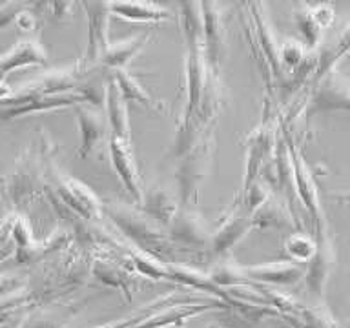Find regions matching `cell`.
I'll use <instances>...</instances> for the list:
<instances>
[{
	"mask_svg": "<svg viewBox=\"0 0 350 328\" xmlns=\"http://www.w3.org/2000/svg\"><path fill=\"white\" fill-rule=\"evenodd\" d=\"M279 62L286 66L288 70L297 71L306 62L305 46L301 42H295V40H286L279 48Z\"/></svg>",
	"mask_w": 350,
	"mask_h": 328,
	"instance_id": "obj_23",
	"label": "cell"
},
{
	"mask_svg": "<svg viewBox=\"0 0 350 328\" xmlns=\"http://www.w3.org/2000/svg\"><path fill=\"white\" fill-rule=\"evenodd\" d=\"M22 8H24L22 4H0V27H4L8 22L16 18Z\"/></svg>",
	"mask_w": 350,
	"mask_h": 328,
	"instance_id": "obj_25",
	"label": "cell"
},
{
	"mask_svg": "<svg viewBox=\"0 0 350 328\" xmlns=\"http://www.w3.org/2000/svg\"><path fill=\"white\" fill-rule=\"evenodd\" d=\"M275 146H278V135H275V128L270 124V120H265L256 131H252L250 135L246 137V169L245 179H243V190L239 191V195H243L256 182L262 163L270 157V153Z\"/></svg>",
	"mask_w": 350,
	"mask_h": 328,
	"instance_id": "obj_5",
	"label": "cell"
},
{
	"mask_svg": "<svg viewBox=\"0 0 350 328\" xmlns=\"http://www.w3.org/2000/svg\"><path fill=\"white\" fill-rule=\"evenodd\" d=\"M290 157H292V168H294V191L295 195L299 197V201L303 202V206L310 215L312 223L316 226V234L327 230L325 224V213H323L321 201H319V191H317V184L314 180L310 168L306 166L303 153L295 144L290 142Z\"/></svg>",
	"mask_w": 350,
	"mask_h": 328,
	"instance_id": "obj_2",
	"label": "cell"
},
{
	"mask_svg": "<svg viewBox=\"0 0 350 328\" xmlns=\"http://www.w3.org/2000/svg\"><path fill=\"white\" fill-rule=\"evenodd\" d=\"M70 316H59L57 312H42L27 319L21 328H62Z\"/></svg>",
	"mask_w": 350,
	"mask_h": 328,
	"instance_id": "obj_24",
	"label": "cell"
},
{
	"mask_svg": "<svg viewBox=\"0 0 350 328\" xmlns=\"http://www.w3.org/2000/svg\"><path fill=\"white\" fill-rule=\"evenodd\" d=\"M104 104H106V120H108L109 137H117L122 141L130 139V119H128V102L122 97L113 77L109 79L104 90Z\"/></svg>",
	"mask_w": 350,
	"mask_h": 328,
	"instance_id": "obj_13",
	"label": "cell"
},
{
	"mask_svg": "<svg viewBox=\"0 0 350 328\" xmlns=\"http://www.w3.org/2000/svg\"><path fill=\"white\" fill-rule=\"evenodd\" d=\"M334 20L332 5L317 4V5H303V11L295 13V22L299 31L303 33L308 46H317L321 40L323 29L328 27Z\"/></svg>",
	"mask_w": 350,
	"mask_h": 328,
	"instance_id": "obj_14",
	"label": "cell"
},
{
	"mask_svg": "<svg viewBox=\"0 0 350 328\" xmlns=\"http://www.w3.org/2000/svg\"><path fill=\"white\" fill-rule=\"evenodd\" d=\"M75 113L79 128H81V148L77 155L88 159L92 157L93 153H97L108 139V120L97 106L90 102L77 104Z\"/></svg>",
	"mask_w": 350,
	"mask_h": 328,
	"instance_id": "obj_4",
	"label": "cell"
},
{
	"mask_svg": "<svg viewBox=\"0 0 350 328\" xmlns=\"http://www.w3.org/2000/svg\"><path fill=\"white\" fill-rule=\"evenodd\" d=\"M179 166V199L185 206L193 199H199V191L206 179L215 153V133L213 128L206 130L188 150Z\"/></svg>",
	"mask_w": 350,
	"mask_h": 328,
	"instance_id": "obj_1",
	"label": "cell"
},
{
	"mask_svg": "<svg viewBox=\"0 0 350 328\" xmlns=\"http://www.w3.org/2000/svg\"><path fill=\"white\" fill-rule=\"evenodd\" d=\"M252 226V215L245 210V206L239 201H235V206H232L224 213L217 230L212 234V250L215 254H226L239 243Z\"/></svg>",
	"mask_w": 350,
	"mask_h": 328,
	"instance_id": "obj_9",
	"label": "cell"
},
{
	"mask_svg": "<svg viewBox=\"0 0 350 328\" xmlns=\"http://www.w3.org/2000/svg\"><path fill=\"white\" fill-rule=\"evenodd\" d=\"M170 234L180 243L193 248H202L204 245H212V232H208L206 223L197 212L190 208L180 206L179 212L170 223Z\"/></svg>",
	"mask_w": 350,
	"mask_h": 328,
	"instance_id": "obj_12",
	"label": "cell"
},
{
	"mask_svg": "<svg viewBox=\"0 0 350 328\" xmlns=\"http://www.w3.org/2000/svg\"><path fill=\"white\" fill-rule=\"evenodd\" d=\"M109 13L130 22H164L172 18V13L155 4H108Z\"/></svg>",
	"mask_w": 350,
	"mask_h": 328,
	"instance_id": "obj_20",
	"label": "cell"
},
{
	"mask_svg": "<svg viewBox=\"0 0 350 328\" xmlns=\"http://www.w3.org/2000/svg\"><path fill=\"white\" fill-rule=\"evenodd\" d=\"M144 210L152 219H157L161 223L170 224L172 219L175 217V213L179 212V208L183 204H177V199L172 191L166 188H153L144 195L142 199Z\"/></svg>",
	"mask_w": 350,
	"mask_h": 328,
	"instance_id": "obj_19",
	"label": "cell"
},
{
	"mask_svg": "<svg viewBox=\"0 0 350 328\" xmlns=\"http://www.w3.org/2000/svg\"><path fill=\"white\" fill-rule=\"evenodd\" d=\"M150 40V35L142 33V35H135V37L124 38V40H119V42L109 44L108 51L100 60V64L108 66L113 71L117 70H126V66L130 64L133 57H135L144 44Z\"/></svg>",
	"mask_w": 350,
	"mask_h": 328,
	"instance_id": "obj_18",
	"label": "cell"
},
{
	"mask_svg": "<svg viewBox=\"0 0 350 328\" xmlns=\"http://www.w3.org/2000/svg\"><path fill=\"white\" fill-rule=\"evenodd\" d=\"M316 239L308 234H303V232H295L284 241V251L295 264L297 262H306L308 264L314 254H316Z\"/></svg>",
	"mask_w": 350,
	"mask_h": 328,
	"instance_id": "obj_22",
	"label": "cell"
},
{
	"mask_svg": "<svg viewBox=\"0 0 350 328\" xmlns=\"http://www.w3.org/2000/svg\"><path fill=\"white\" fill-rule=\"evenodd\" d=\"M46 60H48V55L38 46V42H35V40H21L8 53L0 55V81H2V77L8 75L10 71L16 70V68L42 66L46 64Z\"/></svg>",
	"mask_w": 350,
	"mask_h": 328,
	"instance_id": "obj_15",
	"label": "cell"
},
{
	"mask_svg": "<svg viewBox=\"0 0 350 328\" xmlns=\"http://www.w3.org/2000/svg\"><path fill=\"white\" fill-rule=\"evenodd\" d=\"M42 168L38 164L37 155H33L31 152H27L24 157L16 163L10 177L5 179V197L10 199L13 204H21V202L27 201L29 197H33L37 191L42 190Z\"/></svg>",
	"mask_w": 350,
	"mask_h": 328,
	"instance_id": "obj_3",
	"label": "cell"
},
{
	"mask_svg": "<svg viewBox=\"0 0 350 328\" xmlns=\"http://www.w3.org/2000/svg\"><path fill=\"white\" fill-rule=\"evenodd\" d=\"M334 109H350V86L345 84L341 77L330 71L319 81L316 92L312 93L308 115Z\"/></svg>",
	"mask_w": 350,
	"mask_h": 328,
	"instance_id": "obj_10",
	"label": "cell"
},
{
	"mask_svg": "<svg viewBox=\"0 0 350 328\" xmlns=\"http://www.w3.org/2000/svg\"><path fill=\"white\" fill-rule=\"evenodd\" d=\"M108 146L111 166L119 175L120 182L128 190L131 199L137 204H142L144 191H142L139 166H137L135 155H133V150H131V141H122V139H117V137H109Z\"/></svg>",
	"mask_w": 350,
	"mask_h": 328,
	"instance_id": "obj_8",
	"label": "cell"
},
{
	"mask_svg": "<svg viewBox=\"0 0 350 328\" xmlns=\"http://www.w3.org/2000/svg\"><path fill=\"white\" fill-rule=\"evenodd\" d=\"M88 18V49L84 62L95 66L103 60L109 48V8L108 4H81Z\"/></svg>",
	"mask_w": 350,
	"mask_h": 328,
	"instance_id": "obj_7",
	"label": "cell"
},
{
	"mask_svg": "<svg viewBox=\"0 0 350 328\" xmlns=\"http://www.w3.org/2000/svg\"><path fill=\"white\" fill-rule=\"evenodd\" d=\"M316 254L305 270V281L312 294L323 297L330 275L336 268V248L327 230L316 234Z\"/></svg>",
	"mask_w": 350,
	"mask_h": 328,
	"instance_id": "obj_6",
	"label": "cell"
},
{
	"mask_svg": "<svg viewBox=\"0 0 350 328\" xmlns=\"http://www.w3.org/2000/svg\"><path fill=\"white\" fill-rule=\"evenodd\" d=\"M294 215L286 204L278 201V197L270 195L262 206L252 213V226L254 228H290L294 226Z\"/></svg>",
	"mask_w": 350,
	"mask_h": 328,
	"instance_id": "obj_17",
	"label": "cell"
},
{
	"mask_svg": "<svg viewBox=\"0 0 350 328\" xmlns=\"http://www.w3.org/2000/svg\"><path fill=\"white\" fill-rule=\"evenodd\" d=\"M215 328H226V327H215Z\"/></svg>",
	"mask_w": 350,
	"mask_h": 328,
	"instance_id": "obj_27",
	"label": "cell"
},
{
	"mask_svg": "<svg viewBox=\"0 0 350 328\" xmlns=\"http://www.w3.org/2000/svg\"><path fill=\"white\" fill-rule=\"evenodd\" d=\"M241 270H243L245 275H250L256 281H267V283L272 284H292L305 275L303 268L292 261L254 264V266H245Z\"/></svg>",
	"mask_w": 350,
	"mask_h": 328,
	"instance_id": "obj_16",
	"label": "cell"
},
{
	"mask_svg": "<svg viewBox=\"0 0 350 328\" xmlns=\"http://www.w3.org/2000/svg\"><path fill=\"white\" fill-rule=\"evenodd\" d=\"M113 81L117 82V86H119L120 93H122V97L126 98V102L128 100H135V102L146 104L150 108L157 109V111H170L168 106H164L163 102H159L155 98L146 92V87H142L139 84L135 77L131 75L130 71L126 70H117L113 71Z\"/></svg>",
	"mask_w": 350,
	"mask_h": 328,
	"instance_id": "obj_21",
	"label": "cell"
},
{
	"mask_svg": "<svg viewBox=\"0 0 350 328\" xmlns=\"http://www.w3.org/2000/svg\"><path fill=\"white\" fill-rule=\"evenodd\" d=\"M15 20L16 24H18V27L24 29V31H31L33 27H35V24H37L35 15H33V13H27V11H21V13L16 15Z\"/></svg>",
	"mask_w": 350,
	"mask_h": 328,
	"instance_id": "obj_26",
	"label": "cell"
},
{
	"mask_svg": "<svg viewBox=\"0 0 350 328\" xmlns=\"http://www.w3.org/2000/svg\"><path fill=\"white\" fill-rule=\"evenodd\" d=\"M55 191L71 210H75L86 219L97 217L103 210V204L98 202L95 193L86 184H82L81 180L71 179V177H60L59 174L55 177Z\"/></svg>",
	"mask_w": 350,
	"mask_h": 328,
	"instance_id": "obj_11",
	"label": "cell"
}]
</instances>
